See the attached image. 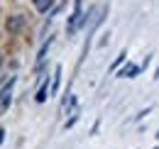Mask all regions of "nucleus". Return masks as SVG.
<instances>
[{
  "mask_svg": "<svg viewBox=\"0 0 159 149\" xmlns=\"http://www.w3.org/2000/svg\"><path fill=\"white\" fill-rule=\"evenodd\" d=\"M15 83H17V76H10V81L2 86V91H0V108H10V103H12V88H15Z\"/></svg>",
  "mask_w": 159,
  "mask_h": 149,
  "instance_id": "f257e3e1",
  "label": "nucleus"
},
{
  "mask_svg": "<svg viewBox=\"0 0 159 149\" xmlns=\"http://www.w3.org/2000/svg\"><path fill=\"white\" fill-rule=\"evenodd\" d=\"M142 71V66H137V64H127V66H122L118 71V76L120 78H135V76Z\"/></svg>",
  "mask_w": 159,
  "mask_h": 149,
  "instance_id": "f03ea898",
  "label": "nucleus"
},
{
  "mask_svg": "<svg viewBox=\"0 0 159 149\" xmlns=\"http://www.w3.org/2000/svg\"><path fill=\"white\" fill-rule=\"evenodd\" d=\"M49 95H52V83H49V78H44V83L39 86V91L34 95V100H37V103H44Z\"/></svg>",
  "mask_w": 159,
  "mask_h": 149,
  "instance_id": "7ed1b4c3",
  "label": "nucleus"
},
{
  "mask_svg": "<svg viewBox=\"0 0 159 149\" xmlns=\"http://www.w3.org/2000/svg\"><path fill=\"white\" fill-rule=\"evenodd\" d=\"M61 74H64V66H61V64H57V66H54V76H52V95L59 91V86H61Z\"/></svg>",
  "mask_w": 159,
  "mask_h": 149,
  "instance_id": "20e7f679",
  "label": "nucleus"
},
{
  "mask_svg": "<svg viewBox=\"0 0 159 149\" xmlns=\"http://www.w3.org/2000/svg\"><path fill=\"white\" fill-rule=\"evenodd\" d=\"M52 2L54 0H32V5H34V10L42 12V15H47V12H52L49 7H52Z\"/></svg>",
  "mask_w": 159,
  "mask_h": 149,
  "instance_id": "39448f33",
  "label": "nucleus"
},
{
  "mask_svg": "<svg viewBox=\"0 0 159 149\" xmlns=\"http://www.w3.org/2000/svg\"><path fill=\"white\" fill-rule=\"evenodd\" d=\"M52 44H54V37H49L44 44H42V49L37 52V64H42V61L47 59V52H49V47H52Z\"/></svg>",
  "mask_w": 159,
  "mask_h": 149,
  "instance_id": "423d86ee",
  "label": "nucleus"
},
{
  "mask_svg": "<svg viewBox=\"0 0 159 149\" xmlns=\"http://www.w3.org/2000/svg\"><path fill=\"white\" fill-rule=\"evenodd\" d=\"M125 61H127V52H120V54L115 56V61H113V66H110V69L115 71V69H118V66H122Z\"/></svg>",
  "mask_w": 159,
  "mask_h": 149,
  "instance_id": "0eeeda50",
  "label": "nucleus"
},
{
  "mask_svg": "<svg viewBox=\"0 0 159 149\" xmlns=\"http://www.w3.org/2000/svg\"><path fill=\"white\" fill-rule=\"evenodd\" d=\"M20 25H22V20H12V22H7V27H10V29H17Z\"/></svg>",
  "mask_w": 159,
  "mask_h": 149,
  "instance_id": "6e6552de",
  "label": "nucleus"
},
{
  "mask_svg": "<svg viewBox=\"0 0 159 149\" xmlns=\"http://www.w3.org/2000/svg\"><path fill=\"white\" fill-rule=\"evenodd\" d=\"M2 139H5V130H0V144H2Z\"/></svg>",
  "mask_w": 159,
  "mask_h": 149,
  "instance_id": "1a4fd4ad",
  "label": "nucleus"
},
{
  "mask_svg": "<svg viewBox=\"0 0 159 149\" xmlns=\"http://www.w3.org/2000/svg\"><path fill=\"white\" fill-rule=\"evenodd\" d=\"M0 64H2V54H0Z\"/></svg>",
  "mask_w": 159,
  "mask_h": 149,
  "instance_id": "9d476101",
  "label": "nucleus"
},
{
  "mask_svg": "<svg viewBox=\"0 0 159 149\" xmlns=\"http://www.w3.org/2000/svg\"><path fill=\"white\" fill-rule=\"evenodd\" d=\"M157 139H159V132H157Z\"/></svg>",
  "mask_w": 159,
  "mask_h": 149,
  "instance_id": "9b49d317",
  "label": "nucleus"
},
{
  "mask_svg": "<svg viewBox=\"0 0 159 149\" xmlns=\"http://www.w3.org/2000/svg\"><path fill=\"white\" fill-rule=\"evenodd\" d=\"M154 149H159V147H154Z\"/></svg>",
  "mask_w": 159,
  "mask_h": 149,
  "instance_id": "f8f14e48",
  "label": "nucleus"
}]
</instances>
